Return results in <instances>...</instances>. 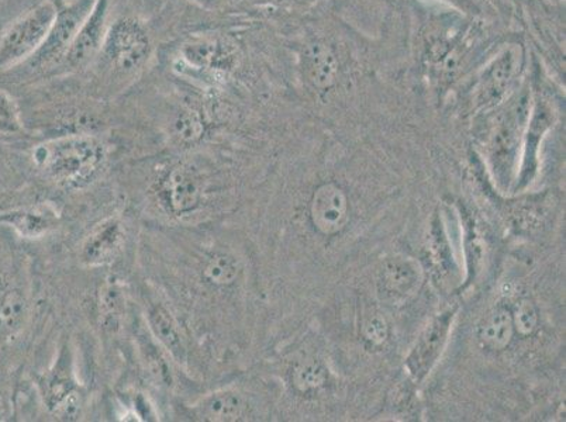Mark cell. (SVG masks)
Wrapping results in <instances>:
<instances>
[{"label":"cell","mask_w":566,"mask_h":422,"mask_svg":"<svg viewBox=\"0 0 566 422\" xmlns=\"http://www.w3.org/2000/svg\"><path fill=\"white\" fill-rule=\"evenodd\" d=\"M482 29L476 18L455 10L430 14L417 38V56L424 78L444 94L471 68L480 53Z\"/></svg>","instance_id":"1"},{"label":"cell","mask_w":566,"mask_h":422,"mask_svg":"<svg viewBox=\"0 0 566 422\" xmlns=\"http://www.w3.org/2000/svg\"><path fill=\"white\" fill-rule=\"evenodd\" d=\"M221 184L219 169L209 158L185 154L159 165L150 194L164 214L182 221L203 213Z\"/></svg>","instance_id":"2"},{"label":"cell","mask_w":566,"mask_h":422,"mask_svg":"<svg viewBox=\"0 0 566 422\" xmlns=\"http://www.w3.org/2000/svg\"><path fill=\"white\" fill-rule=\"evenodd\" d=\"M32 162L41 178L63 190H82L102 177L109 146L91 131L66 133L38 144Z\"/></svg>","instance_id":"3"},{"label":"cell","mask_w":566,"mask_h":422,"mask_svg":"<svg viewBox=\"0 0 566 422\" xmlns=\"http://www.w3.org/2000/svg\"><path fill=\"white\" fill-rule=\"evenodd\" d=\"M154 53L156 44L148 25L138 18L122 17L109 23L91 68L102 89L116 92L143 74Z\"/></svg>","instance_id":"4"},{"label":"cell","mask_w":566,"mask_h":422,"mask_svg":"<svg viewBox=\"0 0 566 422\" xmlns=\"http://www.w3.org/2000/svg\"><path fill=\"white\" fill-rule=\"evenodd\" d=\"M174 74L195 89H220L233 78L241 64V49L229 34H190L172 55Z\"/></svg>","instance_id":"5"},{"label":"cell","mask_w":566,"mask_h":422,"mask_svg":"<svg viewBox=\"0 0 566 422\" xmlns=\"http://www.w3.org/2000/svg\"><path fill=\"white\" fill-rule=\"evenodd\" d=\"M527 54L520 41L501 45L480 66L473 81V97L482 110L499 109L522 87Z\"/></svg>","instance_id":"6"},{"label":"cell","mask_w":566,"mask_h":422,"mask_svg":"<svg viewBox=\"0 0 566 422\" xmlns=\"http://www.w3.org/2000/svg\"><path fill=\"white\" fill-rule=\"evenodd\" d=\"M95 2L96 0H72L71 3L56 4V17L43 45L38 53L13 71L29 80H50L56 66L63 61L82 23L90 17Z\"/></svg>","instance_id":"7"},{"label":"cell","mask_w":566,"mask_h":422,"mask_svg":"<svg viewBox=\"0 0 566 422\" xmlns=\"http://www.w3.org/2000/svg\"><path fill=\"white\" fill-rule=\"evenodd\" d=\"M56 17V4L44 0L9 25L0 38V72L18 68L38 53Z\"/></svg>","instance_id":"8"},{"label":"cell","mask_w":566,"mask_h":422,"mask_svg":"<svg viewBox=\"0 0 566 422\" xmlns=\"http://www.w3.org/2000/svg\"><path fill=\"white\" fill-rule=\"evenodd\" d=\"M300 75L308 92L326 96L342 84L346 75V60L338 45L323 35H312L302 44Z\"/></svg>","instance_id":"9"},{"label":"cell","mask_w":566,"mask_h":422,"mask_svg":"<svg viewBox=\"0 0 566 422\" xmlns=\"http://www.w3.org/2000/svg\"><path fill=\"white\" fill-rule=\"evenodd\" d=\"M142 316L156 341L179 367H187L189 360L188 339L177 313L151 282H144L140 289Z\"/></svg>","instance_id":"10"},{"label":"cell","mask_w":566,"mask_h":422,"mask_svg":"<svg viewBox=\"0 0 566 422\" xmlns=\"http://www.w3.org/2000/svg\"><path fill=\"white\" fill-rule=\"evenodd\" d=\"M109 17L111 0H96L90 17L82 23L63 61L56 66L50 80L64 78L91 68L96 56L99 55L103 40L109 28Z\"/></svg>","instance_id":"11"},{"label":"cell","mask_w":566,"mask_h":422,"mask_svg":"<svg viewBox=\"0 0 566 422\" xmlns=\"http://www.w3.org/2000/svg\"><path fill=\"white\" fill-rule=\"evenodd\" d=\"M169 143L182 151L198 147L212 128L209 102L197 94L178 97L164 113Z\"/></svg>","instance_id":"12"},{"label":"cell","mask_w":566,"mask_h":422,"mask_svg":"<svg viewBox=\"0 0 566 422\" xmlns=\"http://www.w3.org/2000/svg\"><path fill=\"white\" fill-rule=\"evenodd\" d=\"M39 389L45 409L54 416L75 420L80 415L84 394L72 367L69 349H61L54 367L41 376Z\"/></svg>","instance_id":"13"},{"label":"cell","mask_w":566,"mask_h":422,"mask_svg":"<svg viewBox=\"0 0 566 422\" xmlns=\"http://www.w3.org/2000/svg\"><path fill=\"white\" fill-rule=\"evenodd\" d=\"M182 415L190 421H249L255 416V404L244 389L226 386L185 404Z\"/></svg>","instance_id":"14"},{"label":"cell","mask_w":566,"mask_h":422,"mask_svg":"<svg viewBox=\"0 0 566 422\" xmlns=\"http://www.w3.org/2000/svg\"><path fill=\"white\" fill-rule=\"evenodd\" d=\"M128 230L120 215H109L92 225L90 233L82 239L78 260L86 267L115 265L125 254Z\"/></svg>","instance_id":"15"},{"label":"cell","mask_w":566,"mask_h":422,"mask_svg":"<svg viewBox=\"0 0 566 422\" xmlns=\"http://www.w3.org/2000/svg\"><path fill=\"white\" fill-rule=\"evenodd\" d=\"M457 308L442 312L433 318V321L424 328V331L417 338L415 347L411 348L406 358L405 368L413 383L424 382L427 376L439 362L442 352L449 342L452 326H454Z\"/></svg>","instance_id":"16"},{"label":"cell","mask_w":566,"mask_h":422,"mask_svg":"<svg viewBox=\"0 0 566 422\" xmlns=\"http://www.w3.org/2000/svg\"><path fill=\"white\" fill-rule=\"evenodd\" d=\"M557 120V112L553 103L542 91L534 92L532 99V109L527 120L526 130H524L522 143V168H520V187L526 188L532 182L538 169L539 147Z\"/></svg>","instance_id":"17"},{"label":"cell","mask_w":566,"mask_h":422,"mask_svg":"<svg viewBox=\"0 0 566 422\" xmlns=\"http://www.w3.org/2000/svg\"><path fill=\"white\" fill-rule=\"evenodd\" d=\"M423 283V271L415 260L403 255L384 261L377 277L379 300L389 306H401L419 292Z\"/></svg>","instance_id":"18"},{"label":"cell","mask_w":566,"mask_h":422,"mask_svg":"<svg viewBox=\"0 0 566 422\" xmlns=\"http://www.w3.org/2000/svg\"><path fill=\"white\" fill-rule=\"evenodd\" d=\"M132 328L138 362L147 378L158 389L171 390L175 386L174 360L148 331L142 314L133 321Z\"/></svg>","instance_id":"19"},{"label":"cell","mask_w":566,"mask_h":422,"mask_svg":"<svg viewBox=\"0 0 566 422\" xmlns=\"http://www.w3.org/2000/svg\"><path fill=\"white\" fill-rule=\"evenodd\" d=\"M348 213L347 193L333 182L321 184L308 204L313 228L323 235H334L346 228Z\"/></svg>","instance_id":"20"},{"label":"cell","mask_w":566,"mask_h":422,"mask_svg":"<svg viewBox=\"0 0 566 422\" xmlns=\"http://www.w3.org/2000/svg\"><path fill=\"white\" fill-rule=\"evenodd\" d=\"M60 220V211L49 202L22 205L0 213V224L12 229L24 240H40L53 233Z\"/></svg>","instance_id":"21"},{"label":"cell","mask_w":566,"mask_h":422,"mask_svg":"<svg viewBox=\"0 0 566 422\" xmlns=\"http://www.w3.org/2000/svg\"><path fill=\"white\" fill-rule=\"evenodd\" d=\"M29 316L28 292L0 270V344L17 338L28 324Z\"/></svg>","instance_id":"22"},{"label":"cell","mask_w":566,"mask_h":422,"mask_svg":"<svg viewBox=\"0 0 566 422\" xmlns=\"http://www.w3.org/2000/svg\"><path fill=\"white\" fill-rule=\"evenodd\" d=\"M97 314L103 331L116 334L125 326L128 314L127 292L116 277H109L103 283L97 297Z\"/></svg>","instance_id":"23"},{"label":"cell","mask_w":566,"mask_h":422,"mask_svg":"<svg viewBox=\"0 0 566 422\" xmlns=\"http://www.w3.org/2000/svg\"><path fill=\"white\" fill-rule=\"evenodd\" d=\"M427 261L437 279H444L455 274L457 266L452 249L447 236L444 224L436 218L431 224L429 239H427Z\"/></svg>","instance_id":"24"},{"label":"cell","mask_w":566,"mask_h":422,"mask_svg":"<svg viewBox=\"0 0 566 422\" xmlns=\"http://www.w3.org/2000/svg\"><path fill=\"white\" fill-rule=\"evenodd\" d=\"M514 324L511 308L501 306L488 314L478 329L483 347L491 351H503L512 342Z\"/></svg>","instance_id":"25"},{"label":"cell","mask_w":566,"mask_h":422,"mask_svg":"<svg viewBox=\"0 0 566 422\" xmlns=\"http://www.w3.org/2000/svg\"><path fill=\"white\" fill-rule=\"evenodd\" d=\"M291 382L300 393H312L326 384L327 370L316 359L302 360L293 367Z\"/></svg>","instance_id":"26"},{"label":"cell","mask_w":566,"mask_h":422,"mask_svg":"<svg viewBox=\"0 0 566 422\" xmlns=\"http://www.w3.org/2000/svg\"><path fill=\"white\" fill-rule=\"evenodd\" d=\"M24 123L17 101L0 89V141L22 136Z\"/></svg>","instance_id":"27"},{"label":"cell","mask_w":566,"mask_h":422,"mask_svg":"<svg viewBox=\"0 0 566 422\" xmlns=\"http://www.w3.org/2000/svg\"><path fill=\"white\" fill-rule=\"evenodd\" d=\"M514 328L517 329L520 336L528 337L538 327V310L532 300L522 298L517 302L512 310Z\"/></svg>","instance_id":"28"},{"label":"cell","mask_w":566,"mask_h":422,"mask_svg":"<svg viewBox=\"0 0 566 422\" xmlns=\"http://www.w3.org/2000/svg\"><path fill=\"white\" fill-rule=\"evenodd\" d=\"M361 336L370 347H382L389 338L388 320L378 312H373L363 318Z\"/></svg>","instance_id":"29"},{"label":"cell","mask_w":566,"mask_h":422,"mask_svg":"<svg viewBox=\"0 0 566 422\" xmlns=\"http://www.w3.org/2000/svg\"><path fill=\"white\" fill-rule=\"evenodd\" d=\"M436 2L446 4L447 8L464 13L467 17L476 18L481 13L480 0H436Z\"/></svg>","instance_id":"30"},{"label":"cell","mask_w":566,"mask_h":422,"mask_svg":"<svg viewBox=\"0 0 566 422\" xmlns=\"http://www.w3.org/2000/svg\"><path fill=\"white\" fill-rule=\"evenodd\" d=\"M189 2L198 4L200 8L214 9L219 7L220 0H189Z\"/></svg>","instance_id":"31"},{"label":"cell","mask_w":566,"mask_h":422,"mask_svg":"<svg viewBox=\"0 0 566 422\" xmlns=\"http://www.w3.org/2000/svg\"><path fill=\"white\" fill-rule=\"evenodd\" d=\"M276 2L285 4H302L308 2V0H276Z\"/></svg>","instance_id":"32"},{"label":"cell","mask_w":566,"mask_h":422,"mask_svg":"<svg viewBox=\"0 0 566 422\" xmlns=\"http://www.w3.org/2000/svg\"><path fill=\"white\" fill-rule=\"evenodd\" d=\"M551 2H560V0H551Z\"/></svg>","instance_id":"33"}]
</instances>
